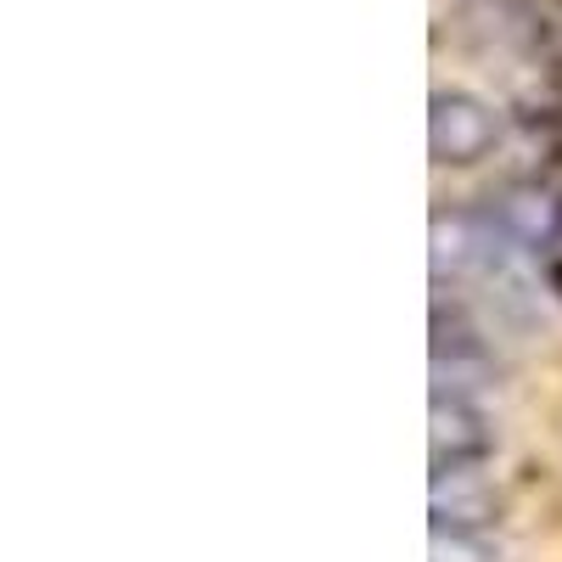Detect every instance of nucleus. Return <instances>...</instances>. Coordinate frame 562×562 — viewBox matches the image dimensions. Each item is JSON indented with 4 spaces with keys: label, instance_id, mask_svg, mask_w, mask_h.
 I'll list each match as a JSON object with an SVG mask.
<instances>
[{
    "label": "nucleus",
    "instance_id": "1",
    "mask_svg": "<svg viewBox=\"0 0 562 562\" xmlns=\"http://www.w3.org/2000/svg\"><path fill=\"white\" fill-rule=\"evenodd\" d=\"M428 147L439 169H473L501 147V113L484 97H473V90H434Z\"/></svg>",
    "mask_w": 562,
    "mask_h": 562
},
{
    "label": "nucleus",
    "instance_id": "2",
    "mask_svg": "<svg viewBox=\"0 0 562 562\" xmlns=\"http://www.w3.org/2000/svg\"><path fill=\"white\" fill-rule=\"evenodd\" d=\"M495 378V344L490 333L467 315L461 299L445 304V293L434 299V389H456L473 394Z\"/></svg>",
    "mask_w": 562,
    "mask_h": 562
},
{
    "label": "nucleus",
    "instance_id": "5",
    "mask_svg": "<svg viewBox=\"0 0 562 562\" xmlns=\"http://www.w3.org/2000/svg\"><path fill=\"white\" fill-rule=\"evenodd\" d=\"M434 562H501L484 529H434Z\"/></svg>",
    "mask_w": 562,
    "mask_h": 562
},
{
    "label": "nucleus",
    "instance_id": "4",
    "mask_svg": "<svg viewBox=\"0 0 562 562\" xmlns=\"http://www.w3.org/2000/svg\"><path fill=\"white\" fill-rule=\"evenodd\" d=\"M490 518H495V490L484 484V467L434 479V529H490Z\"/></svg>",
    "mask_w": 562,
    "mask_h": 562
},
{
    "label": "nucleus",
    "instance_id": "3",
    "mask_svg": "<svg viewBox=\"0 0 562 562\" xmlns=\"http://www.w3.org/2000/svg\"><path fill=\"white\" fill-rule=\"evenodd\" d=\"M428 450H434V479L450 473H473L495 456V422L479 411L473 394L456 389H434V428H428Z\"/></svg>",
    "mask_w": 562,
    "mask_h": 562
}]
</instances>
